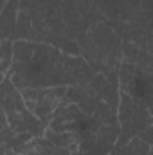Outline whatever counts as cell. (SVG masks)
I'll return each mask as SVG.
<instances>
[{
  "label": "cell",
  "mask_w": 153,
  "mask_h": 155,
  "mask_svg": "<svg viewBox=\"0 0 153 155\" xmlns=\"http://www.w3.org/2000/svg\"><path fill=\"white\" fill-rule=\"evenodd\" d=\"M13 65V41L0 40V72L5 76Z\"/></svg>",
  "instance_id": "52a82bcc"
},
{
  "label": "cell",
  "mask_w": 153,
  "mask_h": 155,
  "mask_svg": "<svg viewBox=\"0 0 153 155\" xmlns=\"http://www.w3.org/2000/svg\"><path fill=\"white\" fill-rule=\"evenodd\" d=\"M67 85H58V87H27L22 88L20 94L24 97L25 108L36 116L38 119L50 117L56 107L67 97Z\"/></svg>",
  "instance_id": "7a4b0ae2"
},
{
  "label": "cell",
  "mask_w": 153,
  "mask_h": 155,
  "mask_svg": "<svg viewBox=\"0 0 153 155\" xmlns=\"http://www.w3.org/2000/svg\"><path fill=\"white\" fill-rule=\"evenodd\" d=\"M0 108L5 112V116L25 108L20 90L13 85V81L9 78H4L0 83Z\"/></svg>",
  "instance_id": "277c9868"
},
{
  "label": "cell",
  "mask_w": 153,
  "mask_h": 155,
  "mask_svg": "<svg viewBox=\"0 0 153 155\" xmlns=\"http://www.w3.org/2000/svg\"><path fill=\"white\" fill-rule=\"evenodd\" d=\"M4 78H5V76H4V74H2V72H0V83H2V79H4Z\"/></svg>",
  "instance_id": "30bf717a"
},
{
  "label": "cell",
  "mask_w": 153,
  "mask_h": 155,
  "mask_svg": "<svg viewBox=\"0 0 153 155\" xmlns=\"http://www.w3.org/2000/svg\"><path fill=\"white\" fill-rule=\"evenodd\" d=\"M122 155H151V144L133 135L122 144Z\"/></svg>",
  "instance_id": "8992f818"
},
{
  "label": "cell",
  "mask_w": 153,
  "mask_h": 155,
  "mask_svg": "<svg viewBox=\"0 0 153 155\" xmlns=\"http://www.w3.org/2000/svg\"><path fill=\"white\" fill-rule=\"evenodd\" d=\"M5 126H9V124H7V117H5V112L0 108V130H4Z\"/></svg>",
  "instance_id": "9c48e42d"
},
{
  "label": "cell",
  "mask_w": 153,
  "mask_h": 155,
  "mask_svg": "<svg viewBox=\"0 0 153 155\" xmlns=\"http://www.w3.org/2000/svg\"><path fill=\"white\" fill-rule=\"evenodd\" d=\"M7 117V124L15 134H33V137H41L43 132L47 130V126L41 123V119L33 116L27 108L18 110L15 114H9Z\"/></svg>",
  "instance_id": "3957f363"
},
{
  "label": "cell",
  "mask_w": 153,
  "mask_h": 155,
  "mask_svg": "<svg viewBox=\"0 0 153 155\" xmlns=\"http://www.w3.org/2000/svg\"><path fill=\"white\" fill-rule=\"evenodd\" d=\"M5 78L18 90L27 87H58L63 85L67 71L58 49L18 40L13 41V65Z\"/></svg>",
  "instance_id": "6da1fadb"
},
{
  "label": "cell",
  "mask_w": 153,
  "mask_h": 155,
  "mask_svg": "<svg viewBox=\"0 0 153 155\" xmlns=\"http://www.w3.org/2000/svg\"><path fill=\"white\" fill-rule=\"evenodd\" d=\"M41 137L47 139L56 148H67L72 153L79 148V143H81V135L76 134V132H50V130H45Z\"/></svg>",
  "instance_id": "5b68a950"
},
{
  "label": "cell",
  "mask_w": 153,
  "mask_h": 155,
  "mask_svg": "<svg viewBox=\"0 0 153 155\" xmlns=\"http://www.w3.org/2000/svg\"><path fill=\"white\" fill-rule=\"evenodd\" d=\"M0 155H22V153H18V152H15L7 143L5 144H0Z\"/></svg>",
  "instance_id": "ba28073f"
}]
</instances>
